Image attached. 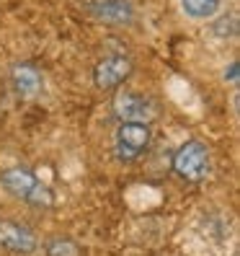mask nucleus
<instances>
[{
  "instance_id": "obj_1",
  "label": "nucleus",
  "mask_w": 240,
  "mask_h": 256,
  "mask_svg": "<svg viewBox=\"0 0 240 256\" xmlns=\"http://www.w3.org/2000/svg\"><path fill=\"white\" fill-rule=\"evenodd\" d=\"M0 186H3L10 197H16L31 207H52L54 204V194L49 192V186L41 178L23 168V166H13V168L0 171Z\"/></svg>"
},
{
  "instance_id": "obj_2",
  "label": "nucleus",
  "mask_w": 240,
  "mask_h": 256,
  "mask_svg": "<svg viewBox=\"0 0 240 256\" xmlns=\"http://www.w3.org/2000/svg\"><path fill=\"white\" fill-rule=\"evenodd\" d=\"M171 168L184 182H204L212 174V153L202 140H186L171 158Z\"/></svg>"
},
{
  "instance_id": "obj_3",
  "label": "nucleus",
  "mask_w": 240,
  "mask_h": 256,
  "mask_svg": "<svg viewBox=\"0 0 240 256\" xmlns=\"http://www.w3.org/2000/svg\"><path fill=\"white\" fill-rule=\"evenodd\" d=\"M150 138L153 130L145 122H119L114 132V153L122 163H132L145 156V150L150 148Z\"/></svg>"
},
{
  "instance_id": "obj_4",
  "label": "nucleus",
  "mask_w": 240,
  "mask_h": 256,
  "mask_svg": "<svg viewBox=\"0 0 240 256\" xmlns=\"http://www.w3.org/2000/svg\"><path fill=\"white\" fill-rule=\"evenodd\" d=\"M114 116L119 122H145V124H150L158 116V106L142 94L119 91L114 96Z\"/></svg>"
},
{
  "instance_id": "obj_5",
  "label": "nucleus",
  "mask_w": 240,
  "mask_h": 256,
  "mask_svg": "<svg viewBox=\"0 0 240 256\" xmlns=\"http://www.w3.org/2000/svg\"><path fill=\"white\" fill-rule=\"evenodd\" d=\"M132 70H134V65H132L129 57L109 54L93 68V83H96L98 91H114V88L124 86L129 80Z\"/></svg>"
},
{
  "instance_id": "obj_6",
  "label": "nucleus",
  "mask_w": 240,
  "mask_h": 256,
  "mask_svg": "<svg viewBox=\"0 0 240 256\" xmlns=\"http://www.w3.org/2000/svg\"><path fill=\"white\" fill-rule=\"evenodd\" d=\"M0 248L18 256H31L39 248V238L28 225L13 222V220H0Z\"/></svg>"
},
{
  "instance_id": "obj_7",
  "label": "nucleus",
  "mask_w": 240,
  "mask_h": 256,
  "mask_svg": "<svg viewBox=\"0 0 240 256\" xmlns=\"http://www.w3.org/2000/svg\"><path fill=\"white\" fill-rule=\"evenodd\" d=\"M88 13L96 21L111 26H129L134 21V6L129 0H91Z\"/></svg>"
},
{
  "instance_id": "obj_8",
  "label": "nucleus",
  "mask_w": 240,
  "mask_h": 256,
  "mask_svg": "<svg viewBox=\"0 0 240 256\" xmlns=\"http://www.w3.org/2000/svg\"><path fill=\"white\" fill-rule=\"evenodd\" d=\"M10 86L21 98H34L41 94L44 88V78L36 65L31 62H16L10 68Z\"/></svg>"
},
{
  "instance_id": "obj_9",
  "label": "nucleus",
  "mask_w": 240,
  "mask_h": 256,
  "mask_svg": "<svg viewBox=\"0 0 240 256\" xmlns=\"http://www.w3.org/2000/svg\"><path fill=\"white\" fill-rule=\"evenodd\" d=\"M181 10L194 21H209L222 10V0H181Z\"/></svg>"
},
{
  "instance_id": "obj_10",
  "label": "nucleus",
  "mask_w": 240,
  "mask_h": 256,
  "mask_svg": "<svg viewBox=\"0 0 240 256\" xmlns=\"http://www.w3.org/2000/svg\"><path fill=\"white\" fill-rule=\"evenodd\" d=\"M44 254L47 256H83V248L67 236H54L44 244Z\"/></svg>"
},
{
  "instance_id": "obj_11",
  "label": "nucleus",
  "mask_w": 240,
  "mask_h": 256,
  "mask_svg": "<svg viewBox=\"0 0 240 256\" xmlns=\"http://www.w3.org/2000/svg\"><path fill=\"white\" fill-rule=\"evenodd\" d=\"M212 34L220 39H230L238 34V13H225L212 24Z\"/></svg>"
},
{
  "instance_id": "obj_12",
  "label": "nucleus",
  "mask_w": 240,
  "mask_h": 256,
  "mask_svg": "<svg viewBox=\"0 0 240 256\" xmlns=\"http://www.w3.org/2000/svg\"><path fill=\"white\" fill-rule=\"evenodd\" d=\"M222 80H228V83L238 86V80H240V68H238V60H233L230 65H225V70H222Z\"/></svg>"
}]
</instances>
